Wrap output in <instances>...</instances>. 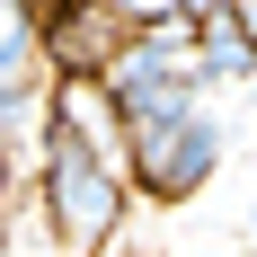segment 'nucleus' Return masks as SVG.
Masks as SVG:
<instances>
[{"label":"nucleus","mask_w":257,"mask_h":257,"mask_svg":"<svg viewBox=\"0 0 257 257\" xmlns=\"http://www.w3.org/2000/svg\"><path fill=\"white\" fill-rule=\"evenodd\" d=\"M231 160V124L222 106L186 80V89H160V98L124 106V186L151 195V204H195Z\"/></svg>","instance_id":"nucleus-1"},{"label":"nucleus","mask_w":257,"mask_h":257,"mask_svg":"<svg viewBox=\"0 0 257 257\" xmlns=\"http://www.w3.org/2000/svg\"><path fill=\"white\" fill-rule=\"evenodd\" d=\"M124 195L133 186H124V160L115 151L45 124V142H36V213H45V231H53L62 257H98L124 231Z\"/></svg>","instance_id":"nucleus-2"},{"label":"nucleus","mask_w":257,"mask_h":257,"mask_svg":"<svg viewBox=\"0 0 257 257\" xmlns=\"http://www.w3.org/2000/svg\"><path fill=\"white\" fill-rule=\"evenodd\" d=\"M186 71H195V89H257V45L239 36V18L222 9L213 27H195V53H186Z\"/></svg>","instance_id":"nucleus-3"},{"label":"nucleus","mask_w":257,"mask_h":257,"mask_svg":"<svg viewBox=\"0 0 257 257\" xmlns=\"http://www.w3.org/2000/svg\"><path fill=\"white\" fill-rule=\"evenodd\" d=\"M36 0H0V71H18V62H36Z\"/></svg>","instance_id":"nucleus-4"},{"label":"nucleus","mask_w":257,"mask_h":257,"mask_svg":"<svg viewBox=\"0 0 257 257\" xmlns=\"http://www.w3.org/2000/svg\"><path fill=\"white\" fill-rule=\"evenodd\" d=\"M115 18L142 36V27H186V9H178V0H115Z\"/></svg>","instance_id":"nucleus-5"},{"label":"nucleus","mask_w":257,"mask_h":257,"mask_svg":"<svg viewBox=\"0 0 257 257\" xmlns=\"http://www.w3.org/2000/svg\"><path fill=\"white\" fill-rule=\"evenodd\" d=\"M9 195H18V151L0 142V213H9Z\"/></svg>","instance_id":"nucleus-6"},{"label":"nucleus","mask_w":257,"mask_h":257,"mask_svg":"<svg viewBox=\"0 0 257 257\" xmlns=\"http://www.w3.org/2000/svg\"><path fill=\"white\" fill-rule=\"evenodd\" d=\"M239 239H248V248H257V186H248V195H239Z\"/></svg>","instance_id":"nucleus-7"},{"label":"nucleus","mask_w":257,"mask_h":257,"mask_svg":"<svg viewBox=\"0 0 257 257\" xmlns=\"http://www.w3.org/2000/svg\"><path fill=\"white\" fill-rule=\"evenodd\" d=\"M36 9H45V0H36Z\"/></svg>","instance_id":"nucleus-8"}]
</instances>
